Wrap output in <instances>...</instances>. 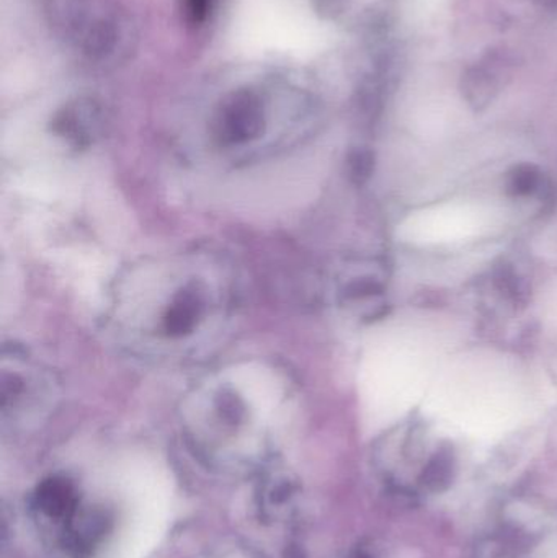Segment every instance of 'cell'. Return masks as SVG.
<instances>
[{
  "mask_svg": "<svg viewBox=\"0 0 557 558\" xmlns=\"http://www.w3.org/2000/svg\"><path fill=\"white\" fill-rule=\"evenodd\" d=\"M494 92V82L484 72L473 71L464 77V94L473 107H486L493 100Z\"/></svg>",
  "mask_w": 557,
  "mask_h": 558,
  "instance_id": "cell-8",
  "label": "cell"
},
{
  "mask_svg": "<svg viewBox=\"0 0 557 558\" xmlns=\"http://www.w3.org/2000/svg\"><path fill=\"white\" fill-rule=\"evenodd\" d=\"M84 501L81 488L71 477L55 474L36 485L29 498V508L36 523L49 534L64 524Z\"/></svg>",
  "mask_w": 557,
  "mask_h": 558,
  "instance_id": "cell-5",
  "label": "cell"
},
{
  "mask_svg": "<svg viewBox=\"0 0 557 558\" xmlns=\"http://www.w3.org/2000/svg\"><path fill=\"white\" fill-rule=\"evenodd\" d=\"M268 126L264 97L255 90H238L229 95L216 111L213 137L221 149H245L257 143Z\"/></svg>",
  "mask_w": 557,
  "mask_h": 558,
  "instance_id": "cell-3",
  "label": "cell"
},
{
  "mask_svg": "<svg viewBox=\"0 0 557 558\" xmlns=\"http://www.w3.org/2000/svg\"><path fill=\"white\" fill-rule=\"evenodd\" d=\"M190 267L164 271L166 281L146 299V333L167 347L198 344L206 331L225 320L229 292L218 278Z\"/></svg>",
  "mask_w": 557,
  "mask_h": 558,
  "instance_id": "cell-2",
  "label": "cell"
},
{
  "mask_svg": "<svg viewBox=\"0 0 557 558\" xmlns=\"http://www.w3.org/2000/svg\"><path fill=\"white\" fill-rule=\"evenodd\" d=\"M185 436L195 458L222 474L261 472L264 433L244 393L225 384L199 396L185 418Z\"/></svg>",
  "mask_w": 557,
  "mask_h": 558,
  "instance_id": "cell-1",
  "label": "cell"
},
{
  "mask_svg": "<svg viewBox=\"0 0 557 558\" xmlns=\"http://www.w3.org/2000/svg\"><path fill=\"white\" fill-rule=\"evenodd\" d=\"M542 183V173L536 167L522 163V166L513 167L512 172L507 179V190L513 196H529L538 190Z\"/></svg>",
  "mask_w": 557,
  "mask_h": 558,
  "instance_id": "cell-7",
  "label": "cell"
},
{
  "mask_svg": "<svg viewBox=\"0 0 557 558\" xmlns=\"http://www.w3.org/2000/svg\"><path fill=\"white\" fill-rule=\"evenodd\" d=\"M255 487V510L267 524L290 523L303 501L300 481L281 469H262Z\"/></svg>",
  "mask_w": 557,
  "mask_h": 558,
  "instance_id": "cell-4",
  "label": "cell"
},
{
  "mask_svg": "<svg viewBox=\"0 0 557 558\" xmlns=\"http://www.w3.org/2000/svg\"><path fill=\"white\" fill-rule=\"evenodd\" d=\"M196 558H265V556L245 541L228 537L206 547Z\"/></svg>",
  "mask_w": 557,
  "mask_h": 558,
  "instance_id": "cell-6",
  "label": "cell"
},
{
  "mask_svg": "<svg viewBox=\"0 0 557 558\" xmlns=\"http://www.w3.org/2000/svg\"><path fill=\"white\" fill-rule=\"evenodd\" d=\"M211 0H186V13L192 22L199 23L208 16Z\"/></svg>",
  "mask_w": 557,
  "mask_h": 558,
  "instance_id": "cell-9",
  "label": "cell"
}]
</instances>
